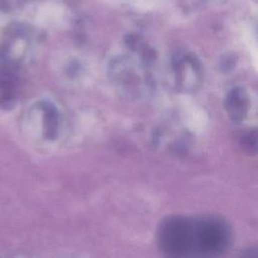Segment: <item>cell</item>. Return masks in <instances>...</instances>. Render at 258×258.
I'll list each match as a JSON object with an SVG mask.
<instances>
[{
	"label": "cell",
	"mask_w": 258,
	"mask_h": 258,
	"mask_svg": "<svg viewBox=\"0 0 258 258\" xmlns=\"http://www.w3.org/2000/svg\"><path fill=\"white\" fill-rule=\"evenodd\" d=\"M233 233L226 220L217 216H170L157 230L160 251L171 257H211L224 253Z\"/></svg>",
	"instance_id": "cell-1"
},
{
	"label": "cell",
	"mask_w": 258,
	"mask_h": 258,
	"mask_svg": "<svg viewBox=\"0 0 258 258\" xmlns=\"http://www.w3.org/2000/svg\"><path fill=\"white\" fill-rule=\"evenodd\" d=\"M249 97L245 89L234 88L226 97L225 108L234 122H241L247 116L249 110Z\"/></svg>",
	"instance_id": "cell-2"
},
{
	"label": "cell",
	"mask_w": 258,
	"mask_h": 258,
	"mask_svg": "<svg viewBox=\"0 0 258 258\" xmlns=\"http://www.w3.org/2000/svg\"><path fill=\"white\" fill-rule=\"evenodd\" d=\"M174 75L178 86L184 90L195 89L201 81V69L190 60H182L175 63Z\"/></svg>",
	"instance_id": "cell-3"
},
{
	"label": "cell",
	"mask_w": 258,
	"mask_h": 258,
	"mask_svg": "<svg viewBox=\"0 0 258 258\" xmlns=\"http://www.w3.org/2000/svg\"><path fill=\"white\" fill-rule=\"evenodd\" d=\"M242 145L248 152L254 153L256 151V132H248L242 136Z\"/></svg>",
	"instance_id": "cell-4"
}]
</instances>
